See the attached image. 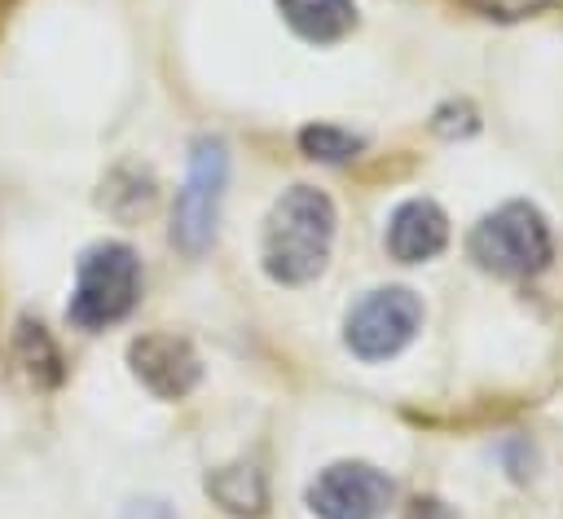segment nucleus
<instances>
[{
	"label": "nucleus",
	"mask_w": 563,
	"mask_h": 519,
	"mask_svg": "<svg viewBox=\"0 0 563 519\" xmlns=\"http://www.w3.org/2000/svg\"><path fill=\"white\" fill-rule=\"evenodd\" d=\"M334 242V207L321 189L295 185L286 189L264 229V273L282 286H303L325 268Z\"/></svg>",
	"instance_id": "nucleus-1"
},
{
	"label": "nucleus",
	"mask_w": 563,
	"mask_h": 519,
	"mask_svg": "<svg viewBox=\"0 0 563 519\" xmlns=\"http://www.w3.org/2000/svg\"><path fill=\"white\" fill-rule=\"evenodd\" d=\"M13 356H18V365H22L35 383H44V387L62 378V356H57L53 339L44 334V325L22 321V325H18V339H13Z\"/></svg>",
	"instance_id": "nucleus-11"
},
{
	"label": "nucleus",
	"mask_w": 563,
	"mask_h": 519,
	"mask_svg": "<svg viewBox=\"0 0 563 519\" xmlns=\"http://www.w3.org/2000/svg\"><path fill=\"white\" fill-rule=\"evenodd\" d=\"M224 180H229L224 141H216V136L194 141L189 176H185V189L176 194V211H172V242H176L185 255H202V251L211 246L216 224H220Z\"/></svg>",
	"instance_id": "nucleus-4"
},
{
	"label": "nucleus",
	"mask_w": 563,
	"mask_h": 519,
	"mask_svg": "<svg viewBox=\"0 0 563 519\" xmlns=\"http://www.w3.org/2000/svg\"><path fill=\"white\" fill-rule=\"evenodd\" d=\"M299 150L308 158H321V163H343V158H352L361 150V136H352V132H343L334 123H308L299 132Z\"/></svg>",
	"instance_id": "nucleus-12"
},
{
	"label": "nucleus",
	"mask_w": 563,
	"mask_h": 519,
	"mask_svg": "<svg viewBox=\"0 0 563 519\" xmlns=\"http://www.w3.org/2000/svg\"><path fill=\"white\" fill-rule=\"evenodd\" d=\"M128 361L136 369V378L163 396V400H180L194 391L202 365H198V352L176 339V334H141L132 347H128Z\"/></svg>",
	"instance_id": "nucleus-7"
},
{
	"label": "nucleus",
	"mask_w": 563,
	"mask_h": 519,
	"mask_svg": "<svg viewBox=\"0 0 563 519\" xmlns=\"http://www.w3.org/2000/svg\"><path fill=\"white\" fill-rule=\"evenodd\" d=\"M391 497L396 484L369 462H334L308 488V506L321 519H383Z\"/></svg>",
	"instance_id": "nucleus-6"
},
{
	"label": "nucleus",
	"mask_w": 563,
	"mask_h": 519,
	"mask_svg": "<svg viewBox=\"0 0 563 519\" xmlns=\"http://www.w3.org/2000/svg\"><path fill=\"white\" fill-rule=\"evenodd\" d=\"M207 493L229 510V515H264L268 488H264V471L255 462H233L207 475Z\"/></svg>",
	"instance_id": "nucleus-10"
},
{
	"label": "nucleus",
	"mask_w": 563,
	"mask_h": 519,
	"mask_svg": "<svg viewBox=\"0 0 563 519\" xmlns=\"http://www.w3.org/2000/svg\"><path fill=\"white\" fill-rule=\"evenodd\" d=\"M422 325V303L405 286H383L369 290L352 312H347V347L361 361H387L396 356Z\"/></svg>",
	"instance_id": "nucleus-5"
},
{
	"label": "nucleus",
	"mask_w": 563,
	"mask_h": 519,
	"mask_svg": "<svg viewBox=\"0 0 563 519\" xmlns=\"http://www.w3.org/2000/svg\"><path fill=\"white\" fill-rule=\"evenodd\" d=\"M123 519H172V510L163 501H132Z\"/></svg>",
	"instance_id": "nucleus-13"
},
{
	"label": "nucleus",
	"mask_w": 563,
	"mask_h": 519,
	"mask_svg": "<svg viewBox=\"0 0 563 519\" xmlns=\"http://www.w3.org/2000/svg\"><path fill=\"white\" fill-rule=\"evenodd\" d=\"M449 242V220L435 202L427 198H409L396 207L391 224H387V251L400 260V264H418V260H431L440 255Z\"/></svg>",
	"instance_id": "nucleus-8"
},
{
	"label": "nucleus",
	"mask_w": 563,
	"mask_h": 519,
	"mask_svg": "<svg viewBox=\"0 0 563 519\" xmlns=\"http://www.w3.org/2000/svg\"><path fill=\"white\" fill-rule=\"evenodd\" d=\"M277 9L312 44H334L356 22V4L352 0H277Z\"/></svg>",
	"instance_id": "nucleus-9"
},
{
	"label": "nucleus",
	"mask_w": 563,
	"mask_h": 519,
	"mask_svg": "<svg viewBox=\"0 0 563 519\" xmlns=\"http://www.w3.org/2000/svg\"><path fill=\"white\" fill-rule=\"evenodd\" d=\"M466 251H471V260L484 273H497V277H532V273H541L550 264L554 238H550L545 216L532 202H506V207H497L493 216H484L471 229Z\"/></svg>",
	"instance_id": "nucleus-2"
},
{
	"label": "nucleus",
	"mask_w": 563,
	"mask_h": 519,
	"mask_svg": "<svg viewBox=\"0 0 563 519\" xmlns=\"http://www.w3.org/2000/svg\"><path fill=\"white\" fill-rule=\"evenodd\" d=\"M409 519H457L449 506H440V501H413V510H409Z\"/></svg>",
	"instance_id": "nucleus-14"
},
{
	"label": "nucleus",
	"mask_w": 563,
	"mask_h": 519,
	"mask_svg": "<svg viewBox=\"0 0 563 519\" xmlns=\"http://www.w3.org/2000/svg\"><path fill=\"white\" fill-rule=\"evenodd\" d=\"M141 295V264L136 251L123 242H97L84 251L79 268H75V290L66 303V317L79 330H101L114 325L132 312Z\"/></svg>",
	"instance_id": "nucleus-3"
}]
</instances>
